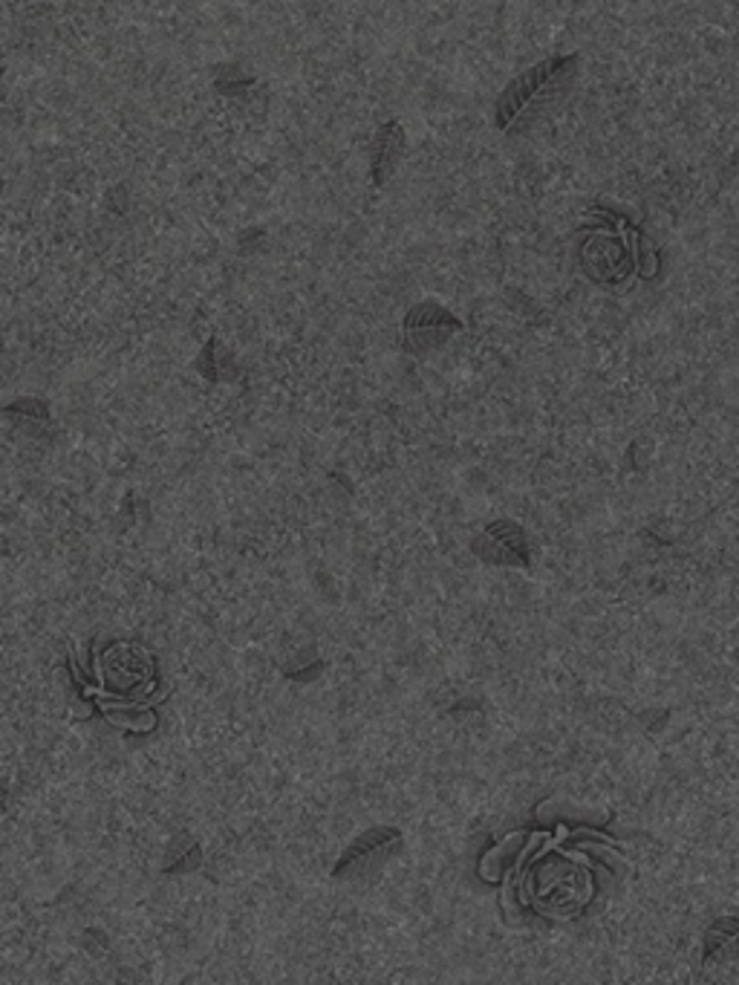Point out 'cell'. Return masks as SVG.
<instances>
[{
	"label": "cell",
	"instance_id": "6da1fadb",
	"mask_svg": "<svg viewBox=\"0 0 739 985\" xmlns=\"http://www.w3.org/2000/svg\"><path fill=\"white\" fill-rule=\"evenodd\" d=\"M95 671L104 691L116 697H136L154 686V659L136 642H119L104 650L95 662Z\"/></svg>",
	"mask_w": 739,
	"mask_h": 985
},
{
	"label": "cell",
	"instance_id": "7a4b0ae2",
	"mask_svg": "<svg viewBox=\"0 0 739 985\" xmlns=\"http://www.w3.org/2000/svg\"><path fill=\"white\" fill-rule=\"evenodd\" d=\"M569 64L572 59L543 61V64L532 67L528 73L520 75L512 88L505 90L503 99H500V110H497L500 124H503V128H512V124L526 113L528 104L541 102L543 95L555 88V81L561 79V75H566Z\"/></svg>",
	"mask_w": 739,
	"mask_h": 985
},
{
	"label": "cell",
	"instance_id": "3957f363",
	"mask_svg": "<svg viewBox=\"0 0 739 985\" xmlns=\"http://www.w3.org/2000/svg\"><path fill=\"white\" fill-rule=\"evenodd\" d=\"M399 145H402V136H399V128H396V124H390V128H384V131L379 133V142H376V180H379V183L381 176H384L381 171L393 165V148Z\"/></svg>",
	"mask_w": 739,
	"mask_h": 985
}]
</instances>
